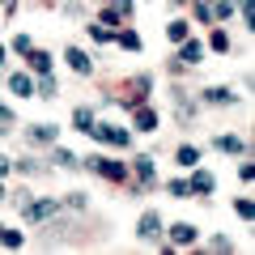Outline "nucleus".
I'll list each match as a JSON object with an SVG mask.
<instances>
[{
  "instance_id": "1",
  "label": "nucleus",
  "mask_w": 255,
  "mask_h": 255,
  "mask_svg": "<svg viewBox=\"0 0 255 255\" xmlns=\"http://www.w3.org/2000/svg\"><path fill=\"white\" fill-rule=\"evenodd\" d=\"M85 136L102 140V145H115V149H132V128H119V124H98V119H94V128Z\"/></svg>"
},
{
  "instance_id": "2",
  "label": "nucleus",
  "mask_w": 255,
  "mask_h": 255,
  "mask_svg": "<svg viewBox=\"0 0 255 255\" xmlns=\"http://www.w3.org/2000/svg\"><path fill=\"white\" fill-rule=\"evenodd\" d=\"M85 166H90L94 174H102L107 183H128V162H115V157L90 153V157H85Z\"/></svg>"
},
{
  "instance_id": "3",
  "label": "nucleus",
  "mask_w": 255,
  "mask_h": 255,
  "mask_svg": "<svg viewBox=\"0 0 255 255\" xmlns=\"http://www.w3.org/2000/svg\"><path fill=\"white\" fill-rule=\"evenodd\" d=\"M55 213H60V196H47V200H34V196H30V200L21 204V217H26L30 226H38V221L55 217Z\"/></svg>"
},
{
  "instance_id": "4",
  "label": "nucleus",
  "mask_w": 255,
  "mask_h": 255,
  "mask_svg": "<svg viewBox=\"0 0 255 255\" xmlns=\"http://www.w3.org/2000/svg\"><path fill=\"white\" fill-rule=\"evenodd\" d=\"M128 170L136 174V183H132V191H149L157 183V174H153V157L149 153H136L132 162H128Z\"/></svg>"
},
{
  "instance_id": "5",
  "label": "nucleus",
  "mask_w": 255,
  "mask_h": 255,
  "mask_svg": "<svg viewBox=\"0 0 255 255\" xmlns=\"http://www.w3.org/2000/svg\"><path fill=\"white\" fill-rule=\"evenodd\" d=\"M136 234L145 238V243H157V238H162V213H140V221H136Z\"/></svg>"
},
{
  "instance_id": "6",
  "label": "nucleus",
  "mask_w": 255,
  "mask_h": 255,
  "mask_svg": "<svg viewBox=\"0 0 255 255\" xmlns=\"http://www.w3.org/2000/svg\"><path fill=\"white\" fill-rule=\"evenodd\" d=\"M128 90H132V94L124 98V107H140V102L149 98V90H153V77H145V73L132 77V81H128Z\"/></svg>"
},
{
  "instance_id": "7",
  "label": "nucleus",
  "mask_w": 255,
  "mask_h": 255,
  "mask_svg": "<svg viewBox=\"0 0 255 255\" xmlns=\"http://www.w3.org/2000/svg\"><path fill=\"white\" fill-rule=\"evenodd\" d=\"M204 60V43H200V38H183V43H179V64H187V68H196V64H200Z\"/></svg>"
},
{
  "instance_id": "8",
  "label": "nucleus",
  "mask_w": 255,
  "mask_h": 255,
  "mask_svg": "<svg viewBox=\"0 0 255 255\" xmlns=\"http://www.w3.org/2000/svg\"><path fill=\"white\" fill-rule=\"evenodd\" d=\"M187 187H191V196H213L217 179H213L209 170H196V166H191V179H187Z\"/></svg>"
},
{
  "instance_id": "9",
  "label": "nucleus",
  "mask_w": 255,
  "mask_h": 255,
  "mask_svg": "<svg viewBox=\"0 0 255 255\" xmlns=\"http://www.w3.org/2000/svg\"><path fill=\"white\" fill-rule=\"evenodd\" d=\"M204 102H209V107H234L238 94L230 90V85H209V90H204Z\"/></svg>"
},
{
  "instance_id": "10",
  "label": "nucleus",
  "mask_w": 255,
  "mask_h": 255,
  "mask_svg": "<svg viewBox=\"0 0 255 255\" xmlns=\"http://www.w3.org/2000/svg\"><path fill=\"white\" fill-rule=\"evenodd\" d=\"M132 124H136V132H157V111L153 107H132Z\"/></svg>"
},
{
  "instance_id": "11",
  "label": "nucleus",
  "mask_w": 255,
  "mask_h": 255,
  "mask_svg": "<svg viewBox=\"0 0 255 255\" xmlns=\"http://www.w3.org/2000/svg\"><path fill=\"white\" fill-rule=\"evenodd\" d=\"M200 238V230L191 226V221H179V226H170V247H191Z\"/></svg>"
},
{
  "instance_id": "12",
  "label": "nucleus",
  "mask_w": 255,
  "mask_h": 255,
  "mask_svg": "<svg viewBox=\"0 0 255 255\" xmlns=\"http://www.w3.org/2000/svg\"><path fill=\"white\" fill-rule=\"evenodd\" d=\"M64 60H68V68H73L77 77H90V73H94V64H90V55H85L81 47H68V51H64Z\"/></svg>"
},
{
  "instance_id": "13",
  "label": "nucleus",
  "mask_w": 255,
  "mask_h": 255,
  "mask_svg": "<svg viewBox=\"0 0 255 255\" xmlns=\"http://www.w3.org/2000/svg\"><path fill=\"white\" fill-rule=\"evenodd\" d=\"M213 149H221V153H247V140L234 136V132H221V136H213Z\"/></svg>"
},
{
  "instance_id": "14",
  "label": "nucleus",
  "mask_w": 255,
  "mask_h": 255,
  "mask_svg": "<svg viewBox=\"0 0 255 255\" xmlns=\"http://www.w3.org/2000/svg\"><path fill=\"white\" fill-rule=\"evenodd\" d=\"M9 90L17 94V98H30V94H34V77H30V73H13L9 77Z\"/></svg>"
},
{
  "instance_id": "15",
  "label": "nucleus",
  "mask_w": 255,
  "mask_h": 255,
  "mask_svg": "<svg viewBox=\"0 0 255 255\" xmlns=\"http://www.w3.org/2000/svg\"><path fill=\"white\" fill-rule=\"evenodd\" d=\"M26 64L34 68V73H51V55L38 51V47H30V51H26Z\"/></svg>"
},
{
  "instance_id": "16",
  "label": "nucleus",
  "mask_w": 255,
  "mask_h": 255,
  "mask_svg": "<svg viewBox=\"0 0 255 255\" xmlns=\"http://www.w3.org/2000/svg\"><path fill=\"white\" fill-rule=\"evenodd\" d=\"M0 247H9V251H17V247H26V234L13 226H0Z\"/></svg>"
},
{
  "instance_id": "17",
  "label": "nucleus",
  "mask_w": 255,
  "mask_h": 255,
  "mask_svg": "<svg viewBox=\"0 0 255 255\" xmlns=\"http://www.w3.org/2000/svg\"><path fill=\"white\" fill-rule=\"evenodd\" d=\"M174 162H179V166H187V170H191V166L200 162V149H196V145H179V149H174Z\"/></svg>"
},
{
  "instance_id": "18",
  "label": "nucleus",
  "mask_w": 255,
  "mask_h": 255,
  "mask_svg": "<svg viewBox=\"0 0 255 255\" xmlns=\"http://www.w3.org/2000/svg\"><path fill=\"white\" fill-rule=\"evenodd\" d=\"M187 34H191V21H183V17H174L170 26H166V38H170V43H183Z\"/></svg>"
},
{
  "instance_id": "19",
  "label": "nucleus",
  "mask_w": 255,
  "mask_h": 255,
  "mask_svg": "<svg viewBox=\"0 0 255 255\" xmlns=\"http://www.w3.org/2000/svg\"><path fill=\"white\" fill-rule=\"evenodd\" d=\"M73 128H77V132H90V128H94V107H77L73 111Z\"/></svg>"
},
{
  "instance_id": "20",
  "label": "nucleus",
  "mask_w": 255,
  "mask_h": 255,
  "mask_svg": "<svg viewBox=\"0 0 255 255\" xmlns=\"http://www.w3.org/2000/svg\"><path fill=\"white\" fill-rule=\"evenodd\" d=\"M115 43L124 47V51H140V34L136 30H115Z\"/></svg>"
},
{
  "instance_id": "21",
  "label": "nucleus",
  "mask_w": 255,
  "mask_h": 255,
  "mask_svg": "<svg viewBox=\"0 0 255 255\" xmlns=\"http://www.w3.org/2000/svg\"><path fill=\"white\" fill-rule=\"evenodd\" d=\"M30 140H60V128L55 124H34L30 128Z\"/></svg>"
},
{
  "instance_id": "22",
  "label": "nucleus",
  "mask_w": 255,
  "mask_h": 255,
  "mask_svg": "<svg viewBox=\"0 0 255 255\" xmlns=\"http://www.w3.org/2000/svg\"><path fill=\"white\" fill-rule=\"evenodd\" d=\"M191 4H196V21H200V26H213V0H191Z\"/></svg>"
},
{
  "instance_id": "23",
  "label": "nucleus",
  "mask_w": 255,
  "mask_h": 255,
  "mask_svg": "<svg viewBox=\"0 0 255 255\" xmlns=\"http://www.w3.org/2000/svg\"><path fill=\"white\" fill-rule=\"evenodd\" d=\"M51 162H60L64 170H73V166H81V162H77V153H73V149H64V145H55V153H51Z\"/></svg>"
},
{
  "instance_id": "24",
  "label": "nucleus",
  "mask_w": 255,
  "mask_h": 255,
  "mask_svg": "<svg viewBox=\"0 0 255 255\" xmlns=\"http://www.w3.org/2000/svg\"><path fill=\"white\" fill-rule=\"evenodd\" d=\"M34 94H38V98H55V81H51V73H38Z\"/></svg>"
},
{
  "instance_id": "25",
  "label": "nucleus",
  "mask_w": 255,
  "mask_h": 255,
  "mask_svg": "<svg viewBox=\"0 0 255 255\" xmlns=\"http://www.w3.org/2000/svg\"><path fill=\"white\" fill-rule=\"evenodd\" d=\"M166 191H170L174 200H191V187H187V179H170V183H166Z\"/></svg>"
},
{
  "instance_id": "26",
  "label": "nucleus",
  "mask_w": 255,
  "mask_h": 255,
  "mask_svg": "<svg viewBox=\"0 0 255 255\" xmlns=\"http://www.w3.org/2000/svg\"><path fill=\"white\" fill-rule=\"evenodd\" d=\"M13 128H17V115H13V111L4 107V102H0V136H9Z\"/></svg>"
},
{
  "instance_id": "27",
  "label": "nucleus",
  "mask_w": 255,
  "mask_h": 255,
  "mask_svg": "<svg viewBox=\"0 0 255 255\" xmlns=\"http://www.w3.org/2000/svg\"><path fill=\"white\" fill-rule=\"evenodd\" d=\"M213 17H217V21H230V17H234V0H217V4H213Z\"/></svg>"
},
{
  "instance_id": "28",
  "label": "nucleus",
  "mask_w": 255,
  "mask_h": 255,
  "mask_svg": "<svg viewBox=\"0 0 255 255\" xmlns=\"http://www.w3.org/2000/svg\"><path fill=\"white\" fill-rule=\"evenodd\" d=\"M238 13H243L247 30H255V0H238Z\"/></svg>"
},
{
  "instance_id": "29",
  "label": "nucleus",
  "mask_w": 255,
  "mask_h": 255,
  "mask_svg": "<svg viewBox=\"0 0 255 255\" xmlns=\"http://www.w3.org/2000/svg\"><path fill=\"white\" fill-rule=\"evenodd\" d=\"M85 30H90V38H94V43H111V38H115V30H107L102 21H98V26H85Z\"/></svg>"
},
{
  "instance_id": "30",
  "label": "nucleus",
  "mask_w": 255,
  "mask_h": 255,
  "mask_svg": "<svg viewBox=\"0 0 255 255\" xmlns=\"http://www.w3.org/2000/svg\"><path fill=\"white\" fill-rule=\"evenodd\" d=\"M209 47H213V51H230V34H226V30H213Z\"/></svg>"
},
{
  "instance_id": "31",
  "label": "nucleus",
  "mask_w": 255,
  "mask_h": 255,
  "mask_svg": "<svg viewBox=\"0 0 255 255\" xmlns=\"http://www.w3.org/2000/svg\"><path fill=\"white\" fill-rule=\"evenodd\" d=\"M234 213H238L243 221H251V217H255V204H251V200L243 196V200H234Z\"/></svg>"
},
{
  "instance_id": "32",
  "label": "nucleus",
  "mask_w": 255,
  "mask_h": 255,
  "mask_svg": "<svg viewBox=\"0 0 255 255\" xmlns=\"http://www.w3.org/2000/svg\"><path fill=\"white\" fill-rule=\"evenodd\" d=\"M30 47H34V43H30V34H17V38H13V51H17V55H26Z\"/></svg>"
},
{
  "instance_id": "33",
  "label": "nucleus",
  "mask_w": 255,
  "mask_h": 255,
  "mask_svg": "<svg viewBox=\"0 0 255 255\" xmlns=\"http://www.w3.org/2000/svg\"><path fill=\"white\" fill-rule=\"evenodd\" d=\"M68 209H85V196H81V191H68Z\"/></svg>"
},
{
  "instance_id": "34",
  "label": "nucleus",
  "mask_w": 255,
  "mask_h": 255,
  "mask_svg": "<svg viewBox=\"0 0 255 255\" xmlns=\"http://www.w3.org/2000/svg\"><path fill=\"white\" fill-rule=\"evenodd\" d=\"M209 247H213V251H230V238H226V234H217V238H213Z\"/></svg>"
},
{
  "instance_id": "35",
  "label": "nucleus",
  "mask_w": 255,
  "mask_h": 255,
  "mask_svg": "<svg viewBox=\"0 0 255 255\" xmlns=\"http://www.w3.org/2000/svg\"><path fill=\"white\" fill-rule=\"evenodd\" d=\"M238 174H243V183H251V179H255V166L243 162V166H238Z\"/></svg>"
},
{
  "instance_id": "36",
  "label": "nucleus",
  "mask_w": 255,
  "mask_h": 255,
  "mask_svg": "<svg viewBox=\"0 0 255 255\" xmlns=\"http://www.w3.org/2000/svg\"><path fill=\"white\" fill-rule=\"evenodd\" d=\"M9 166H13L9 157H0V179H4V174H9Z\"/></svg>"
},
{
  "instance_id": "37",
  "label": "nucleus",
  "mask_w": 255,
  "mask_h": 255,
  "mask_svg": "<svg viewBox=\"0 0 255 255\" xmlns=\"http://www.w3.org/2000/svg\"><path fill=\"white\" fill-rule=\"evenodd\" d=\"M0 64H4V43H0Z\"/></svg>"
},
{
  "instance_id": "38",
  "label": "nucleus",
  "mask_w": 255,
  "mask_h": 255,
  "mask_svg": "<svg viewBox=\"0 0 255 255\" xmlns=\"http://www.w3.org/2000/svg\"><path fill=\"white\" fill-rule=\"evenodd\" d=\"M4 196H9V191H4V187H0V200H4Z\"/></svg>"
},
{
  "instance_id": "39",
  "label": "nucleus",
  "mask_w": 255,
  "mask_h": 255,
  "mask_svg": "<svg viewBox=\"0 0 255 255\" xmlns=\"http://www.w3.org/2000/svg\"><path fill=\"white\" fill-rule=\"evenodd\" d=\"M174 4H191V0H174Z\"/></svg>"
}]
</instances>
